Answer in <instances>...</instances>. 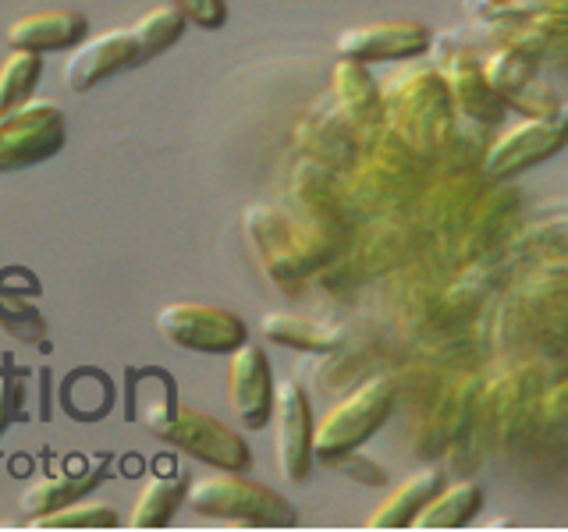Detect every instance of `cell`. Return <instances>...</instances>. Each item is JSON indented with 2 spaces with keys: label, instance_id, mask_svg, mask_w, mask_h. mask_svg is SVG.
<instances>
[{
  "label": "cell",
  "instance_id": "1",
  "mask_svg": "<svg viewBox=\"0 0 568 532\" xmlns=\"http://www.w3.org/2000/svg\"><path fill=\"white\" fill-rule=\"evenodd\" d=\"M434 177V160L419 153L405 135L387 124L363 132L359 160L345 171V200L373 217L416 206L423 188Z\"/></svg>",
  "mask_w": 568,
  "mask_h": 532
},
{
  "label": "cell",
  "instance_id": "2",
  "mask_svg": "<svg viewBox=\"0 0 568 532\" xmlns=\"http://www.w3.org/2000/svg\"><path fill=\"white\" fill-rule=\"evenodd\" d=\"M242 227L263 266V274L277 284H298L302 277H310L334 253V238H337L316 221L302 217L298 209L288 213L271 203L248 206L242 213Z\"/></svg>",
  "mask_w": 568,
  "mask_h": 532
},
{
  "label": "cell",
  "instance_id": "3",
  "mask_svg": "<svg viewBox=\"0 0 568 532\" xmlns=\"http://www.w3.org/2000/svg\"><path fill=\"white\" fill-rule=\"evenodd\" d=\"M384 124L419 153L437 156L458 129V111L440 68H405L384 85Z\"/></svg>",
  "mask_w": 568,
  "mask_h": 532
},
{
  "label": "cell",
  "instance_id": "4",
  "mask_svg": "<svg viewBox=\"0 0 568 532\" xmlns=\"http://www.w3.org/2000/svg\"><path fill=\"white\" fill-rule=\"evenodd\" d=\"M185 504L203 519H224L245 529H292L298 522L288 497L245 472L227 469L195 479Z\"/></svg>",
  "mask_w": 568,
  "mask_h": 532
},
{
  "label": "cell",
  "instance_id": "5",
  "mask_svg": "<svg viewBox=\"0 0 568 532\" xmlns=\"http://www.w3.org/2000/svg\"><path fill=\"white\" fill-rule=\"evenodd\" d=\"M150 430L153 437L168 440L171 448L185 451L189 458L206 461L210 469L248 472V466H253V448L245 443V437L217 416L203 412V408L174 401L150 422Z\"/></svg>",
  "mask_w": 568,
  "mask_h": 532
},
{
  "label": "cell",
  "instance_id": "6",
  "mask_svg": "<svg viewBox=\"0 0 568 532\" xmlns=\"http://www.w3.org/2000/svg\"><path fill=\"white\" fill-rule=\"evenodd\" d=\"M398 398V383L377 372L337 401L331 412L316 422V461H331L345 451H359L363 443L387 422Z\"/></svg>",
  "mask_w": 568,
  "mask_h": 532
},
{
  "label": "cell",
  "instance_id": "7",
  "mask_svg": "<svg viewBox=\"0 0 568 532\" xmlns=\"http://www.w3.org/2000/svg\"><path fill=\"white\" fill-rule=\"evenodd\" d=\"M565 146H568V106L561 103L558 111L523 117L494 142H487L479 171L490 182H511V177L540 167L544 160L558 156Z\"/></svg>",
  "mask_w": 568,
  "mask_h": 532
},
{
  "label": "cell",
  "instance_id": "8",
  "mask_svg": "<svg viewBox=\"0 0 568 532\" xmlns=\"http://www.w3.org/2000/svg\"><path fill=\"white\" fill-rule=\"evenodd\" d=\"M519 192L508 188V182H490L487 192L479 195L476 206L466 213L458 231L440 245V256L455 266L484 263L494 256L505 242L515 238V221H519Z\"/></svg>",
  "mask_w": 568,
  "mask_h": 532
},
{
  "label": "cell",
  "instance_id": "9",
  "mask_svg": "<svg viewBox=\"0 0 568 532\" xmlns=\"http://www.w3.org/2000/svg\"><path fill=\"white\" fill-rule=\"evenodd\" d=\"M479 390H484V380H479L476 372H455L452 380H444L434 390V398L419 419L416 440H413L416 458L437 461L440 454H448L469 440L473 422H476Z\"/></svg>",
  "mask_w": 568,
  "mask_h": 532
},
{
  "label": "cell",
  "instance_id": "10",
  "mask_svg": "<svg viewBox=\"0 0 568 532\" xmlns=\"http://www.w3.org/2000/svg\"><path fill=\"white\" fill-rule=\"evenodd\" d=\"M156 330L168 345L200 355H231L248 341L245 319L210 301H171L156 313Z\"/></svg>",
  "mask_w": 568,
  "mask_h": 532
},
{
  "label": "cell",
  "instance_id": "11",
  "mask_svg": "<svg viewBox=\"0 0 568 532\" xmlns=\"http://www.w3.org/2000/svg\"><path fill=\"white\" fill-rule=\"evenodd\" d=\"M434 50H437L440 75L448 79L458 117L469 124H479V129H494L505 114V103L490 85L484 53L469 43L455 40V35H434Z\"/></svg>",
  "mask_w": 568,
  "mask_h": 532
},
{
  "label": "cell",
  "instance_id": "12",
  "mask_svg": "<svg viewBox=\"0 0 568 532\" xmlns=\"http://www.w3.org/2000/svg\"><path fill=\"white\" fill-rule=\"evenodd\" d=\"M484 61H487L490 85H494V93L501 96L505 111H519L523 117H537V114H550L561 106L555 85L544 79L540 53H532L529 47L497 40L484 53Z\"/></svg>",
  "mask_w": 568,
  "mask_h": 532
},
{
  "label": "cell",
  "instance_id": "13",
  "mask_svg": "<svg viewBox=\"0 0 568 532\" xmlns=\"http://www.w3.org/2000/svg\"><path fill=\"white\" fill-rule=\"evenodd\" d=\"M68 142L64 111L53 100H29L0 117V171L36 167L58 156Z\"/></svg>",
  "mask_w": 568,
  "mask_h": 532
},
{
  "label": "cell",
  "instance_id": "14",
  "mask_svg": "<svg viewBox=\"0 0 568 532\" xmlns=\"http://www.w3.org/2000/svg\"><path fill=\"white\" fill-rule=\"evenodd\" d=\"M274 451L284 483H306L316 466V422L306 387L298 380H281L274 398Z\"/></svg>",
  "mask_w": 568,
  "mask_h": 532
},
{
  "label": "cell",
  "instance_id": "15",
  "mask_svg": "<svg viewBox=\"0 0 568 532\" xmlns=\"http://www.w3.org/2000/svg\"><path fill=\"white\" fill-rule=\"evenodd\" d=\"M139 43L135 32L129 29H106L97 35H85L79 47L68 50L64 61V85L68 93L85 96L93 93L97 85H103L106 79L121 75V71L139 68Z\"/></svg>",
  "mask_w": 568,
  "mask_h": 532
},
{
  "label": "cell",
  "instance_id": "16",
  "mask_svg": "<svg viewBox=\"0 0 568 532\" xmlns=\"http://www.w3.org/2000/svg\"><path fill=\"white\" fill-rule=\"evenodd\" d=\"M277 380L260 345H242L227 355V405L245 430H263L274 419Z\"/></svg>",
  "mask_w": 568,
  "mask_h": 532
},
{
  "label": "cell",
  "instance_id": "17",
  "mask_svg": "<svg viewBox=\"0 0 568 532\" xmlns=\"http://www.w3.org/2000/svg\"><path fill=\"white\" fill-rule=\"evenodd\" d=\"M295 146L306 160H316L331 171H352L363 150V132L331 96L327 103H316L313 111L302 114V121L295 124Z\"/></svg>",
  "mask_w": 568,
  "mask_h": 532
},
{
  "label": "cell",
  "instance_id": "18",
  "mask_svg": "<svg viewBox=\"0 0 568 532\" xmlns=\"http://www.w3.org/2000/svg\"><path fill=\"white\" fill-rule=\"evenodd\" d=\"M434 50V32L419 22H369L337 32V58L366 64L381 61H419Z\"/></svg>",
  "mask_w": 568,
  "mask_h": 532
},
{
  "label": "cell",
  "instance_id": "19",
  "mask_svg": "<svg viewBox=\"0 0 568 532\" xmlns=\"http://www.w3.org/2000/svg\"><path fill=\"white\" fill-rule=\"evenodd\" d=\"M89 35V18L75 8H43L14 18L4 40L8 47L32 50V53H58L79 47Z\"/></svg>",
  "mask_w": 568,
  "mask_h": 532
},
{
  "label": "cell",
  "instance_id": "20",
  "mask_svg": "<svg viewBox=\"0 0 568 532\" xmlns=\"http://www.w3.org/2000/svg\"><path fill=\"white\" fill-rule=\"evenodd\" d=\"M331 96L359 132L384 124V89L369 75L366 61L337 58L331 71Z\"/></svg>",
  "mask_w": 568,
  "mask_h": 532
},
{
  "label": "cell",
  "instance_id": "21",
  "mask_svg": "<svg viewBox=\"0 0 568 532\" xmlns=\"http://www.w3.org/2000/svg\"><path fill=\"white\" fill-rule=\"evenodd\" d=\"M444 487V469L440 466H423L413 475H405L395 490H387L384 501L373 508L366 519L369 529H413L419 511L430 504V497Z\"/></svg>",
  "mask_w": 568,
  "mask_h": 532
},
{
  "label": "cell",
  "instance_id": "22",
  "mask_svg": "<svg viewBox=\"0 0 568 532\" xmlns=\"http://www.w3.org/2000/svg\"><path fill=\"white\" fill-rule=\"evenodd\" d=\"M260 330H263L266 341L295 348V351H310V355H334L345 341L342 327L320 324V319L298 316V313H266Z\"/></svg>",
  "mask_w": 568,
  "mask_h": 532
},
{
  "label": "cell",
  "instance_id": "23",
  "mask_svg": "<svg viewBox=\"0 0 568 532\" xmlns=\"http://www.w3.org/2000/svg\"><path fill=\"white\" fill-rule=\"evenodd\" d=\"M408 245H413V231L402 224L398 213H384L373 217L366 235L355 245V266L366 274H377L384 266H402L408 259Z\"/></svg>",
  "mask_w": 568,
  "mask_h": 532
},
{
  "label": "cell",
  "instance_id": "24",
  "mask_svg": "<svg viewBox=\"0 0 568 532\" xmlns=\"http://www.w3.org/2000/svg\"><path fill=\"white\" fill-rule=\"evenodd\" d=\"M189 475L185 472H171V475H153L146 487L139 490L132 514H129V525L132 529H164L171 525V519L178 514L189 501Z\"/></svg>",
  "mask_w": 568,
  "mask_h": 532
},
{
  "label": "cell",
  "instance_id": "25",
  "mask_svg": "<svg viewBox=\"0 0 568 532\" xmlns=\"http://www.w3.org/2000/svg\"><path fill=\"white\" fill-rule=\"evenodd\" d=\"M479 508H484V490H479V483L458 479V483L440 487L430 497V504L419 511L413 529H462L476 519Z\"/></svg>",
  "mask_w": 568,
  "mask_h": 532
},
{
  "label": "cell",
  "instance_id": "26",
  "mask_svg": "<svg viewBox=\"0 0 568 532\" xmlns=\"http://www.w3.org/2000/svg\"><path fill=\"white\" fill-rule=\"evenodd\" d=\"M14 270L0 274V330L11 334L22 345H43L47 341V319L36 309V298L29 288H18Z\"/></svg>",
  "mask_w": 568,
  "mask_h": 532
},
{
  "label": "cell",
  "instance_id": "27",
  "mask_svg": "<svg viewBox=\"0 0 568 532\" xmlns=\"http://www.w3.org/2000/svg\"><path fill=\"white\" fill-rule=\"evenodd\" d=\"M40 75H43V53L11 47L8 58L0 61V117L36 100L32 93L40 85Z\"/></svg>",
  "mask_w": 568,
  "mask_h": 532
},
{
  "label": "cell",
  "instance_id": "28",
  "mask_svg": "<svg viewBox=\"0 0 568 532\" xmlns=\"http://www.w3.org/2000/svg\"><path fill=\"white\" fill-rule=\"evenodd\" d=\"M97 472L89 475H71V472H58V475H43L36 479V483L22 493V511L29 514V519H40V514H50L58 511L71 501H79V497L97 487Z\"/></svg>",
  "mask_w": 568,
  "mask_h": 532
},
{
  "label": "cell",
  "instance_id": "29",
  "mask_svg": "<svg viewBox=\"0 0 568 532\" xmlns=\"http://www.w3.org/2000/svg\"><path fill=\"white\" fill-rule=\"evenodd\" d=\"M185 25H189V18L178 11L174 4L153 8V11L142 14L139 22L132 25L135 43H139V61L150 64V61L160 58V53H168L185 35Z\"/></svg>",
  "mask_w": 568,
  "mask_h": 532
},
{
  "label": "cell",
  "instance_id": "30",
  "mask_svg": "<svg viewBox=\"0 0 568 532\" xmlns=\"http://www.w3.org/2000/svg\"><path fill=\"white\" fill-rule=\"evenodd\" d=\"M511 253L519 256V259H555V256H568V213H565V217L540 221V224H532L526 231H515Z\"/></svg>",
  "mask_w": 568,
  "mask_h": 532
},
{
  "label": "cell",
  "instance_id": "31",
  "mask_svg": "<svg viewBox=\"0 0 568 532\" xmlns=\"http://www.w3.org/2000/svg\"><path fill=\"white\" fill-rule=\"evenodd\" d=\"M121 514L111 504L100 501H71L50 514L32 519V529H118Z\"/></svg>",
  "mask_w": 568,
  "mask_h": 532
},
{
  "label": "cell",
  "instance_id": "32",
  "mask_svg": "<svg viewBox=\"0 0 568 532\" xmlns=\"http://www.w3.org/2000/svg\"><path fill=\"white\" fill-rule=\"evenodd\" d=\"M523 295H537V298H555L568 301V256L555 259H526V270L519 277Z\"/></svg>",
  "mask_w": 568,
  "mask_h": 532
},
{
  "label": "cell",
  "instance_id": "33",
  "mask_svg": "<svg viewBox=\"0 0 568 532\" xmlns=\"http://www.w3.org/2000/svg\"><path fill=\"white\" fill-rule=\"evenodd\" d=\"M537 426L540 430L568 433V372L550 380L537 398Z\"/></svg>",
  "mask_w": 568,
  "mask_h": 532
},
{
  "label": "cell",
  "instance_id": "34",
  "mask_svg": "<svg viewBox=\"0 0 568 532\" xmlns=\"http://www.w3.org/2000/svg\"><path fill=\"white\" fill-rule=\"evenodd\" d=\"M192 25H200L206 32H217L227 22V0H171Z\"/></svg>",
  "mask_w": 568,
  "mask_h": 532
},
{
  "label": "cell",
  "instance_id": "35",
  "mask_svg": "<svg viewBox=\"0 0 568 532\" xmlns=\"http://www.w3.org/2000/svg\"><path fill=\"white\" fill-rule=\"evenodd\" d=\"M11 412H14V390L8 380H0V433H4V426L11 422Z\"/></svg>",
  "mask_w": 568,
  "mask_h": 532
}]
</instances>
